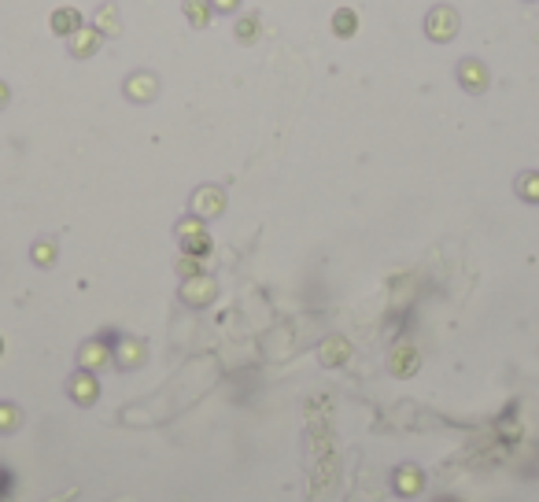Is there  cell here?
Segmentation results:
<instances>
[{
  "label": "cell",
  "instance_id": "obj_1",
  "mask_svg": "<svg viewBox=\"0 0 539 502\" xmlns=\"http://www.w3.org/2000/svg\"><path fill=\"white\" fill-rule=\"evenodd\" d=\"M425 30H429L432 41H451L454 34H458V15H454L447 4H439L429 11V19H425Z\"/></svg>",
  "mask_w": 539,
  "mask_h": 502
},
{
  "label": "cell",
  "instance_id": "obj_2",
  "mask_svg": "<svg viewBox=\"0 0 539 502\" xmlns=\"http://www.w3.org/2000/svg\"><path fill=\"white\" fill-rule=\"evenodd\" d=\"M225 210V192L215 189V185H203V189H196V196H192V215L196 218H215Z\"/></svg>",
  "mask_w": 539,
  "mask_h": 502
},
{
  "label": "cell",
  "instance_id": "obj_3",
  "mask_svg": "<svg viewBox=\"0 0 539 502\" xmlns=\"http://www.w3.org/2000/svg\"><path fill=\"white\" fill-rule=\"evenodd\" d=\"M211 296H215V281H211V277H203V273H196V277H189V281H185V288H182V299H185V303H192V306H203Z\"/></svg>",
  "mask_w": 539,
  "mask_h": 502
},
{
  "label": "cell",
  "instance_id": "obj_4",
  "mask_svg": "<svg viewBox=\"0 0 539 502\" xmlns=\"http://www.w3.org/2000/svg\"><path fill=\"white\" fill-rule=\"evenodd\" d=\"M458 82H462L469 92H484V89H487V71H484V63L462 59V63H458Z\"/></svg>",
  "mask_w": 539,
  "mask_h": 502
},
{
  "label": "cell",
  "instance_id": "obj_5",
  "mask_svg": "<svg viewBox=\"0 0 539 502\" xmlns=\"http://www.w3.org/2000/svg\"><path fill=\"white\" fill-rule=\"evenodd\" d=\"M96 395H100V384H96V377L89 373V369H81V373L71 381V399L81 402V407H89Z\"/></svg>",
  "mask_w": 539,
  "mask_h": 502
},
{
  "label": "cell",
  "instance_id": "obj_6",
  "mask_svg": "<svg viewBox=\"0 0 539 502\" xmlns=\"http://www.w3.org/2000/svg\"><path fill=\"white\" fill-rule=\"evenodd\" d=\"M155 89H159V82H155L152 74H134V78L126 82V96H129V100H137V104L152 100V96H155Z\"/></svg>",
  "mask_w": 539,
  "mask_h": 502
},
{
  "label": "cell",
  "instance_id": "obj_7",
  "mask_svg": "<svg viewBox=\"0 0 539 502\" xmlns=\"http://www.w3.org/2000/svg\"><path fill=\"white\" fill-rule=\"evenodd\" d=\"M388 366H391V373H396V377H410L414 369H417V351L403 344V347H396V351H391Z\"/></svg>",
  "mask_w": 539,
  "mask_h": 502
},
{
  "label": "cell",
  "instance_id": "obj_8",
  "mask_svg": "<svg viewBox=\"0 0 539 502\" xmlns=\"http://www.w3.org/2000/svg\"><path fill=\"white\" fill-rule=\"evenodd\" d=\"M96 34H100V37H115L119 34V30H122V23H119V8L115 4H104L100 11H96Z\"/></svg>",
  "mask_w": 539,
  "mask_h": 502
},
{
  "label": "cell",
  "instance_id": "obj_9",
  "mask_svg": "<svg viewBox=\"0 0 539 502\" xmlns=\"http://www.w3.org/2000/svg\"><path fill=\"white\" fill-rule=\"evenodd\" d=\"M100 34H96V30H85V26H81L78 30V34H71V52L74 56H93L96 52V48H100Z\"/></svg>",
  "mask_w": 539,
  "mask_h": 502
},
{
  "label": "cell",
  "instance_id": "obj_10",
  "mask_svg": "<svg viewBox=\"0 0 539 502\" xmlns=\"http://www.w3.org/2000/svg\"><path fill=\"white\" fill-rule=\"evenodd\" d=\"M52 30L59 37H71V34H78L81 30V15L74 11V8H59L56 15H52Z\"/></svg>",
  "mask_w": 539,
  "mask_h": 502
},
{
  "label": "cell",
  "instance_id": "obj_11",
  "mask_svg": "<svg viewBox=\"0 0 539 502\" xmlns=\"http://www.w3.org/2000/svg\"><path fill=\"white\" fill-rule=\"evenodd\" d=\"M78 362H81V369H100L104 362H107V347L96 340V344H85L78 351Z\"/></svg>",
  "mask_w": 539,
  "mask_h": 502
},
{
  "label": "cell",
  "instance_id": "obj_12",
  "mask_svg": "<svg viewBox=\"0 0 539 502\" xmlns=\"http://www.w3.org/2000/svg\"><path fill=\"white\" fill-rule=\"evenodd\" d=\"M185 15H189V23L200 30V26H207L211 23V0H185Z\"/></svg>",
  "mask_w": 539,
  "mask_h": 502
},
{
  "label": "cell",
  "instance_id": "obj_13",
  "mask_svg": "<svg viewBox=\"0 0 539 502\" xmlns=\"http://www.w3.org/2000/svg\"><path fill=\"white\" fill-rule=\"evenodd\" d=\"M344 359H348V344L340 336H333V340H325V344H321V362L325 366H340Z\"/></svg>",
  "mask_w": 539,
  "mask_h": 502
},
{
  "label": "cell",
  "instance_id": "obj_14",
  "mask_svg": "<svg viewBox=\"0 0 539 502\" xmlns=\"http://www.w3.org/2000/svg\"><path fill=\"white\" fill-rule=\"evenodd\" d=\"M421 484H425L421 473H417V469H410V465L396 473V488H399V495H417V491H421Z\"/></svg>",
  "mask_w": 539,
  "mask_h": 502
},
{
  "label": "cell",
  "instance_id": "obj_15",
  "mask_svg": "<svg viewBox=\"0 0 539 502\" xmlns=\"http://www.w3.org/2000/svg\"><path fill=\"white\" fill-rule=\"evenodd\" d=\"M115 359H119V366H141V359H144V347L137 344V340H122Z\"/></svg>",
  "mask_w": 539,
  "mask_h": 502
},
{
  "label": "cell",
  "instance_id": "obj_16",
  "mask_svg": "<svg viewBox=\"0 0 539 502\" xmlns=\"http://www.w3.org/2000/svg\"><path fill=\"white\" fill-rule=\"evenodd\" d=\"M517 196L521 200H528V203H539V174H521L517 177Z\"/></svg>",
  "mask_w": 539,
  "mask_h": 502
},
{
  "label": "cell",
  "instance_id": "obj_17",
  "mask_svg": "<svg viewBox=\"0 0 539 502\" xmlns=\"http://www.w3.org/2000/svg\"><path fill=\"white\" fill-rule=\"evenodd\" d=\"M333 26H336V34H340V37H351V34H355V26H358V15H355L351 8H340V11H336V19H333Z\"/></svg>",
  "mask_w": 539,
  "mask_h": 502
},
{
  "label": "cell",
  "instance_id": "obj_18",
  "mask_svg": "<svg viewBox=\"0 0 539 502\" xmlns=\"http://www.w3.org/2000/svg\"><path fill=\"white\" fill-rule=\"evenodd\" d=\"M255 37H259V15H244V19L237 23V41L251 44Z\"/></svg>",
  "mask_w": 539,
  "mask_h": 502
},
{
  "label": "cell",
  "instance_id": "obj_19",
  "mask_svg": "<svg viewBox=\"0 0 539 502\" xmlns=\"http://www.w3.org/2000/svg\"><path fill=\"white\" fill-rule=\"evenodd\" d=\"M182 248H185L192 258H203V255L211 251V240H207V233H196V237H185V240H182Z\"/></svg>",
  "mask_w": 539,
  "mask_h": 502
},
{
  "label": "cell",
  "instance_id": "obj_20",
  "mask_svg": "<svg viewBox=\"0 0 539 502\" xmlns=\"http://www.w3.org/2000/svg\"><path fill=\"white\" fill-rule=\"evenodd\" d=\"M11 429H19V410L11 402H0V432H11Z\"/></svg>",
  "mask_w": 539,
  "mask_h": 502
},
{
  "label": "cell",
  "instance_id": "obj_21",
  "mask_svg": "<svg viewBox=\"0 0 539 502\" xmlns=\"http://www.w3.org/2000/svg\"><path fill=\"white\" fill-rule=\"evenodd\" d=\"M34 258L41 266H52V258H56V244L52 240H41V244H34Z\"/></svg>",
  "mask_w": 539,
  "mask_h": 502
},
{
  "label": "cell",
  "instance_id": "obj_22",
  "mask_svg": "<svg viewBox=\"0 0 539 502\" xmlns=\"http://www.w3.org/2000/svg\"><path fill=\"white\" fill-rule=\"evenodd\" d=\"M196 233H203V229H200V218H185V222H177V237H182V240H185V237H196Z\"/></svg>",
  "mask_w": 539,
  "mask_h": 502
},
{
  "label": "cell",
  "instance_id": "obj_23",
  "mask_svg": "<svg viewBox=\"0 0 539 502\" xmlns=\"http://www.w3.org/2000/svg\"><path fill=\"white\" fill-rule=\"evenodd\" d=\"M177 270L185 273V277H196V273H200V258H192V255H185L182 263H177Z\"/></svg>",
  "mask_w": 539,
  "mask_h": 502
},
{
  "label": "cell",
  "instance_id": "obj_24",
  "mask_svg": "<svg viewBox=\"0 0 539 502\" xmlns=\"http://www.w3.org/2000/svg\"><path fill=\"white\" fill-rule=\"evenodd\" d=\"M211 4H215L218 11H233V8L240 4V0H211Z\"/></svg>",
  "mask_w": 539,
  "mask_h": 502
},
{
  "label": "cell",
  "instance_id": "obj_25",
  "mask_svg": "<svg viewBox=\"0 0 539 502\" xmlns=\"http://www.w3.org/2000/svg\"><path fill=\"white\" fill-rule=\"evenodd\" d=\"M4 104H8V85L0 82V107H4Z\"/></svg>",
  "mask_w": 539,
  "mask_h": 502
},
{
  "label": "cell",
  "instance_id": "obj_26",
  "mask_svg": "<svg viewBox=\"0 0 539 502\" xmlns=\"http://www.w3.org/2000/svg\"><path fill=\"white\" fill-rule=\"evenodd\" d=\"M0 351H4V347H0Z\"/></svg>",
  "mask_w": 539,
  "mask_h": 502
}]
</instances>
